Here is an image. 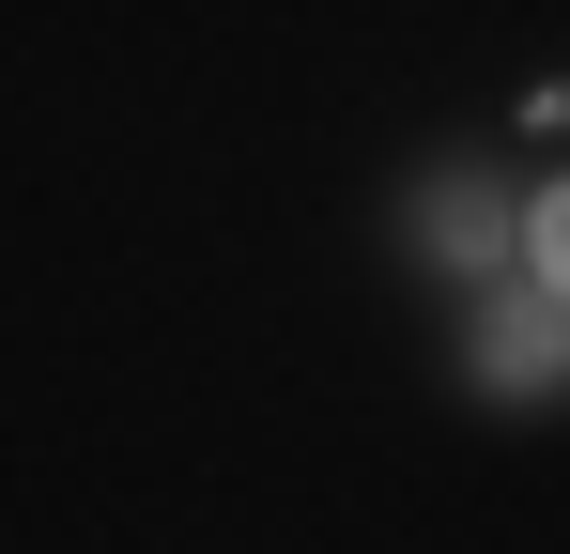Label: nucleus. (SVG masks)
<instances>
[{
    "label": "nucleus",
    "mask_w": 570,
    "mask_h": 554,
    "mask_svg": "<svg viewBox=\"0 0 570 554\" xmlns=\"http://www.w3.org/2000/svg\"><path fill=\"white\" fill-rule=\"evenodd\" d=\"M478 369H493V385H556L570 369V308L556 293H509V308L478 324Z\"/></svg>",
    "instance_id": "nucleus-1"
},
{
    "label": "nucleus",
    "mask_w": 570,
    "mask_h": 554,
    "mask_svg": "<svg viewBox=\"0 0 570 554\" xmlns=\"http://www.w3.org/2000/svg\"><path fill=\"white\" fill-rule=\"evenodd\" d=\"M432 247H448V263H478V247H493V200H478V185H448V200H432Z\"/></svg>",
    "instance_id": "nucleus-2"
},
{
    "label": "nucleus",
    "mask_w": 570,
    "mask_h": 554,
    "mask_svg": "<svg viewBox=\"0 0 570 554\" xmlns=\"http://www.w3.org/2000/svg\"><path fill=\"white\" fill-rule=\"evenodd\" d=\"M540 277H556V293H570V185H556V200H540Z\"/></svg>",
    "instance_id": "nucleus-3"
}]
</instances>
